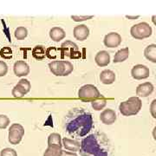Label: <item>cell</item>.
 Instances as JSON below:
<instances>
[{"mask_svg":"<svg viewBox=\"0 0 156 156\" xmlns=\"http://www.w3.org/2000/svg\"><path fill=\"white\" fill-rule=\"evenodd\" d=\"M126 17H127V18H128V19H136V18H138V17H139V16H136V17H131V16H126Z\"/></svg>","mask_w":156,"mask_h":156,"instance_id":"cell-35","label":"cell"},{"mask_svg":"<svg viewBox=\"0 0 156 156\" xmlns=\"http://www.w3.org/2000/svg\"><path fill=\"white\" fill-rule=\"evenodd\" d=\"M0 55L5 59H11L12 58V50L10 47H4L0 50Z\"/></svg>","mask_w":156,"mask_h":156,"instance_id":"cell-27","label":"cell"},{"mask_svg":"<svg viewBox=\"0 0 156 156\" xmlns=\"http://www.w3.org/2000/svg\"><path fill=\"white\" fill-rule=\"evenodd\" d=\"M129 56V49L128 48H123L122 50H118L115 55L114 56V62L119 63L126 61Z\"/></svg>","mask_w":156,"mask_h":156,"instance_id":"cell-20","label":"cell"},{"mask_svg":"<svg viewBox=\"0 0 156 156\" xmlns=\"http://www.w3.org/2000/svg\"><path fill=\"white\" fill-rule=\"evenodd\" d=\"M8 72V66L5 62L0 61V77L5 76Z\"/></svg>","mask_w":156,"mask_h":156,"instance_id":"cell-32","label":"cell"},{"mask_svg":"<svg viewBox=\"0 0 156 156\" xmlns=\"http://www.w3.org/2000/svg\"><path fill=\"white\" fill-rule=\"evenodd\" d=\"M73 34L75 38L78 41H84L89 37V29L85 24H80L75 26Z\"/></svg>","mask_w":156,"mask_h":156,"instance_id":"cell-13","label":"cell"},{"mask_svg":"<svg viewBox=\"0 0 156 156\" xmlns=\"http://www.w3.org/2000/svg\"><path fill=\"white\" fill-rule=\"evenodd\" d=\"M61 156H78L76 153L73 152H69V151L66 150H62Z\"/></svg>","mask_w":156,"mask_h":156,"instance_id":"cell-33","label":"cell"},{"mask_svg":"<svg viewBox=\"0 0 156 156\" xmlns=\"http://www.w3.org/2000/svg\"><path fill=\"white\" fill-rule=\"evenodd\" d=\"M13 71H14V74L18 77L26 76L30 73V66L27 64V62H25L24 61H21V60L17 61L14 63Z\"/></svg>","mask_w":156,"mask_h":156,"instance_id":"cell-11","label":"cell"},{"mask_svg":"<svg viewBox=\"0 0 156 156\" xmlns=\"http://www.w3.org/2000/svg\"><path fill=\"white\" fill-rule=\"evenodd\" d=\"M145 57L152 62H156V44H149L144 50Z\"/></svg>","mask_w":156,"mask_h":156,"instance_id":"cell-21","label":"cell"},{"mask_svg":"<svg viewBox=\"0 0 156 156\" xmlns=\"http://www.w3.org/2000/svg\"><path fill=\"white\" fill-rule=\"evenodd\" d=\"M17 83L20 84L23 88L25 89L26 91H27V93H29V92H30V89H31V85H30V83L29 82L27 79H24V78H23V79H21V80H20V81H19Z\"/></svg>","mask_w":156,"mask_h":156,"instance_id":"cell-30","label":"cell"},{"mask_svg":"<svg viewBox=\"0 0 156 156\" xmlns=\"http://www.w3.org/2000/svg\"><path fill=\"white\" fill-rule=\"evenodd\" d=\"M95 61L99 67H106L110 62V55L106 50H101L95 55Z\"/></svg>","mask_w":156,"mask_h":156,"instance_id":"cell-15","label":"cell"},{"mask_svg":"<svg viewBox=\"0 0 156 156\" xmlns=\"http://www.w3.org/2000/svg\"><path fill=\"white\" fill-rule=\"evenodd\" d=\"M65 126L69 134L74 137H83L93 128V117L84 108H75L66 115Z\"/></svg>","mask_w":156,"mask_h":156,"instance_id":"cell-1","label":"cell"},{"mask_svg":"<svg viewBox=\"0 0 156 156\" xmlns=\"http://www.w3.org/2000/svg\"><path fill=\"white\" fill-rule=\"evenodd\" d=\"M14 35H15V37L17 40H23L24 38H26V37L28 36V30L25 27L20 26V27H17L15 30Z\"/></svg>","mask_w":156,"mask_h":156,"instance_id":"cell-26","label":"cell"},{"mask_svg":"<svg viewBox=\"0 0 156 156\" xmlns=\"http://www.w3.org/2000/svg\"><path fill=\"white\" fill-rule=\"evenodd\" d=\"M155 102L156 100L153 101V102H152V105H151V114H152V115L154 118H155V114L154 113V106H155Z\"/></svg>","mask_w":156,"mask_h":156,"instance_id":"cell-34","label":"cell"},{"mask_svg":"<svg viewBox=\"0 0 156 156\" xmlns=\"http://www.w3.org/2000/svg\"><path fill=\"white\" fill-rule=\"evenodd\" d=\"M10 124V119L7 115H0V129H5Z\"/></svg>","mask_w":156,"mask_h":156,"instance_id":"cell-28","label":"cell"},{"mask_svg":"<svg viewBox=\"0 0 156 156\" xmlns=\"http://www.w3.org/2000/svg\"><path fill=\"white\" fill-rule=\"evenodd\" d=\"M94 16H71V19L75 22H83L93 18Z\"/></svg>","mask_w":156,"mask_h":156,"instance_id":"cell-31","label":"cell"},{"mask_svg":"<svg viewBox=\"0 0 156 156\" xmlns=\"http://www.w3.org/2000/svg\"><path fill=\"white\" fill-rule=\"evenodd\" d=\"M150 70L149 69L142 64H137L131 69V76L135 80H142L149 77Z\"/></svg>","mask_w":156,"mask_h":156,"instance_id":"cell-9","label":"cell"},{"mask_svg":"<svg viewBox=\"0 0 156 156\" xmlns=\"http://www.w3.org/2000/svg\"><path fill=\"white\" fill-rule=\"evenodd\" d=\"M154 85L147 82L144 83H141L138 85V87L136 88V95H138L137 97H147L154 92Z\"/></svg>","mask_w":156,"mask_h":156,"instance_id":"cell-14","label":"cell"},{"mask_svg":"<svg viewBox=\"0 0 156 156\" xmlns=\"http://www.w3.org/2000/svg\"><path fill=\"white\" fill-rule=\"evenodd\" d=\"M0 156H17V154L15 149L10 148V147H6V148L1 151Z\"/></svg>","mask_w":156,"mask_h":156,"instance_id":"cell-29","label":"cell"},{"mask_svg":"<svg viewBox=\"0 0 156 156\" xmlns=\"http://www.w3.org/2000/svg\"><path fill=\"white\" fill-rule=\"evenodd\" d=\"M62 147L57 146H48L44 156H61Z\"/></svg>","mask_w":156,"mask_h":156,"instance_id":"cell-24","label":"cell"},{"mask_svg":"<svg viewBox=\"0 0 156 156\" xmlns=\"http://www.w3.org/2000/svg\"><path fill=\"white\" fill-rule=\"evenodd\" d=\"M100 91L92 84H86L82 86L78 90V97L80 100L86 102H91L101 97Z\"/></svg>","mask_w":156,"mask_h":156,"instance_id":"cell-5","label":"cell"},{"mask_svg":"<svg viewBox=\"0 0 156 156\" xmlns=\"http://www.w3.org/2000/svg\"><path fill=\"white\" fill-rule=\"evenodd\" d=\"M153 33V30L149 23L146 22L140 23L137 24L133 25L130 29V34L134 38L137 40H142V39L147 38L151 37Z\"/></svg>","mask_w":156,"mask_h":156,"instance_id":"cell-6","label":"cell"},{"mask_svg":"<svg viewBox=\"0 0 156 156\" xmlns=\"http://www.w3.org/2000/svg\"><path fill=\"white\" fill-rule=\"evenodd\" d=\"M61 51L62 54L69 56L71 59H77L81 57V52L78 46L71 41H66L62 44Z\"/></svg>","mask_w":156,"mask_h":156,"instance_id":"cell-8","label":"cell"},{"mask_svg":"<svg viewBox=\"0 0 156 156\" xmlns=\"http://www.w3.org/2000/svg\"><path fill=\"white\" fill-rule=\"evenodd\" d=\"M48 146H57L62 147L61 135L57 133H52L48 137Z\"/></svg>","mask_w":156,"mask_h":156,"instance_id":"cell-22","label":"cell"},{"mask_svg":"<svg viewBox=\"0 0 156 156\" xmlns=\"http://www.w3.org/2000/svg\"><path fill=\"white\" fill-rule=\"evenodd\" d=\"M50 37L55 42H59L66 37V33L63 29L60 27H53L50 30Z\"/></svg>","mask_w":156,"mask_h":156,"instance_id":"cell-18","label":"cell"},{"mask_svg":"<svg viewBox=\"0 0 156 156\" xmlns=\"http://www.w3.org/2000/svg\"><path fill=\"white\" fill-rule=\"evenodd\" d=\"M31 54L35 59L38 61H43L46 56V49L43 45H37L32 49Z\"/></svg>","mask_w":156,"mask_h":156,"instance_id":"cell-19","label":"cell"},{"mask_svg":"<svg viewBox=\"0 0 156 156\" xmlns=\"http://www.w3.org/2000/svg\"><path fill=\"white\" fill-rule=\"evenodd\" d=\"M62 145L64 147V148L68 151H71L73 153H76L77 151H80L81 148V143L76 140H71L69 138H63L62 140Z\"/></svg>","mask_w":156,"mask_h":156,"instance_id":"cell-16","label":"cell"},{"mask_svg":"<svg viewBox=\"0 0 156 156\" xmlns=\"http://www.w3.org/2000/svg\"><path fill=\"white\" fill-rule=\"evenodd\" d=\"M80 153L82 156H113L110 140L102 133H95L83 138Z\"/></svg>","mask_w":156,"mask_h":156,"instance_id":"cell-2","label":"cell"},{"mask_svg":"<svg viewBox=\"0 0 156 156\" xmlns=\"http://www.w3.org/2000/svg\"><path fill=\"white\" fill-rule=\"evenodd\" d=\"M107 105V99L104 98L103 96H101L100 98L96 99V100L91 101V106L92 108L96 110V111H99V110H101L103 109Z\"/></svg>","mask_w":156,"mask_h":156,"instance_id":"cell-23","label":"cell"},{"mask_svg":"<svg viewBox=\"0 0 156 156\" xmlns=\"http://www.w3.org/2000/svg\"><path fill=\"white\" fill-rule=\"evenodd\" d=\"M100 81L103 84L109 85L115 83V74L110 69H105L100 74Z\"/></svg>","mask_w":156,"mask_h":156,"instance_id":"cell-17","label":"cell"},{"mask_svg":"<svg viewBox=\"0 0 156 156\" xmlns=\"http://www.w3.org/2000/svg\"><path fill=\"white\" fill-rule=\"evenodd\" d=\"M122 39L120 34L116 32H110L105 36L103 43L108 48H116L122 44Z\"/></svg>","mask_w":156,"mask_h":156,"instance_id":"cell-10","label":"cell"},{"mask_svg":"<svg viewBox=\"0 0 156 156\" xmlns=\"http://www.w3.org/2000/svg\"><path fill=\"white\" fill-rule=\"evenodd\" d=\"M142 107V101L137 96L130 97L127 101L120 103L119 110L124 116H132L137 115Z\"/></svg>","mask_w":156,"mask_h":156,"instance_id":"cell-3","label":"cell"},{"mask_svg":"<svg viewBox=\"0 0 156 156\" xmlns=\"http://www.w3.org/2000/svg\"><path fill=\"white\" fill-rule=\"evenodd\" d=\"M116 113L111 108H108V109L103 110L100 115L101 122L105 125H112L116 121Z\"/></svg>","mask_w":156,"mask_h":156,"instance_id":"cell-12","label":"cell"},{"mask_svg":"<svg viewBox=\"0 0 156 156\" xmlns=\"http://www.w3.org/2000/svg\"><path fill=\"white\" fill-rule=\"evenodd\" d=\"M11 93H12V95H13L15 98H22V97H23L26 94H28L27 91L23 89L20 84L18 83L12 89V92H11Z\"/></svg>","mask_w":156,"mask_h":156,"instance_id":"cell-25","label":"cell"},{"mask_svg":"<svg viewBox=\"0 0 156 156\" xmlns=\"http://www.w3.org/2000/svg\"><path fill=\"white\" fill-rule=\"evenodd\" d=\"M50 72L56 76H67L74 70L73 64L69 61H53L49 63Z\"/></svg>","mask_w":156,"mask_h":156,"instance_id":"cell-4","label":"cell"},{"mask_svg":"<svg viewBox=\"0 0 156 156\" xmlns=\"http://www.w3.org/2000/svg\"><path fill=\"white\" fill-rule=\"evenodd\" d=\"M23 135H24V128L21 124L14 123L11 125L9 129V135H8V139L11 144L13 145L19 144L20 141L22 140Z\"/></svg>","mask_w":156,"mask_h":156,"instance_id":"cell-7","label":"cell"}]
</instances>
